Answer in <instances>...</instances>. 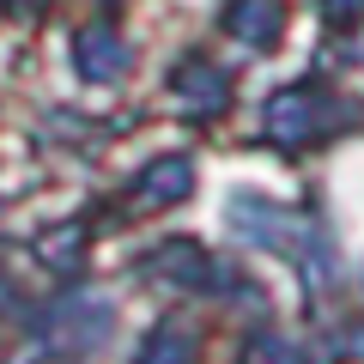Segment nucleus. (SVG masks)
Segmentation results:
<instances>
[{
    "label": "nucleus",
    "instance_id": "9b49d317",
    "mask_svg": "<svg viewBox=\"0 0 364 364\" xmlns=\"http://www.w3.org/2000/svg\"><path fill=\"white\" fill-rule=\"evenodd\" d=\"M6 6H13V0H6Z\"/></svg>",
    "mask_w": 364,
    "mask_h": 364
},
{
    "label": "nucleus",
    "instance_id": "6e6552de",
    "mask_svg": "<svg viewBox=\"0 0 364 364\" xmlns=\"http://www.w3.org/2000/svg\"><path fill=\"white\" fill-rule=\"evenodd\" d=\"M243 364H298V346L286 334H255L243 346Z\"/></svg>",
    "mask_w": 364,
    "mask_h": 364
},
{
    "label": "nucleus",
    "instance_id": "7ed1b4c3",
    "mask_svg": "<svg viewBox=\"0 0 364 364\" xmlns=\"http://www.w3.org/2000/svg\"><path fill=\"white\" fill-rule=\"evenodd\" d=\"M170 85H176L182 104H195V116H219L225 97H231V85H225V73L213 61H182L176 73H170Z\"/></svg>",
    "mask_w": 364,
    "mask_h": 364
},
{
    "label": "nucleus",
    "instance_id": "20e7f679",
    "mask_svg": "<svg viewBox=\"0 0 364 364\" xmlns=\"http://www.w3.org/2000/svg\"><path fill=\"white\" fill-rule=\"evenodd\" d=\"M188 188H195V164H188V158H158V164H146V176H140V200L146 207L182 200Z\"/></svg>",
    "mask_w": 364,
    "mask_h": 364
},
{
    "label": "nucleus",
    "instance_id": "0eeeda50",
    "mask_svg": "<svg viewBox=\"0 0 364 364\" xmlns=\"http://www.w3.org/2000/svg\"><path fill=\"white\" fill-rule=\"evenodd\" d=\"M140 364H195V328L188 322H158L146 340Z\"/></svg>",
    "mask_w": 364,
    "mask_h": 364
},
{
    "label": "nucleus",
    "instance_id": "39448f33",
    "mask_svg": "<svg viewBox=\"0 0 364 364\" xmlns=\"http://www.w3.org/2000/svg\"><path fill=\"white\" fill-rule=\"evenodd\" d=\"M231 31L249 49H273L279 43V0H237L231 6Z\"/></svg>",
    "mask_w": 364,
    "mask_h": 364
},
{
    "label": "nucleus",
    "instance_id": "9d476101",
    "mask_svg": "<svg viewBox=\"0 0 364 364\" xmlns=\"http://www.w3.org/2000/svg\"><path fill=\"white\" fill-rule=\"evenodd\" d=\"M43 249H55V255H61L55 267H73V255H79V231H61L55 243H43Z\"/></svg>",
    "mask_w": 364,
    "mask_h": 364
},
{
    "label": "nucleus",
    "instance_id": "423d86ee",
    "mask_svg": "<svg viewBox=\"0 0 364 364\" xmlns=\"http://www.w3.org/2000/svg\"><path fill=\"white\" fill-rule=\"evenodd\" d=\"M152 273L158 279H176V286H213V261L195 243H164L152 255Z\"/></svg>",
    "mask_w": 364,
    "mask_h": 364
},
{
    "label": "nucleus",
    "instance_id": "f03ea898",
    "mask_svg": "<svg viewBox=\"0 0 364 364\" xmlns=\"http://www.w3.org/2000/svg\"><path fill=\"white\" fill-rule=\"evenodd\" d=\"M73 61H79L85 79H122L128 73V43H122L109 25H85L73 37Z\"/></svg>",
    "mask_w": 364,
    "mask_h": 364
},
{
    "label": "nucleus",
    "instance_id": "1a4fd4ad",
    "mask_svg": "<svg viewBox=\"0 0 364 364\" xmlns=\"http://www.w3.org/2000/svg\"><path fill=\"white\" fill-rule=\"evenodd\" d=\"M322 13L334 18V25H358V18H364V0H322Z\"/></svg>",
    "mask_w": 364,
    "mask_h": 364
},
{
    "label": "nucleus",
    "instance_id": "f257e3e1",
    "mask_svg": "<svg viewBox=\"0 0 364 364\" xmlns=\"http://www.w3.org/2000/svg\"><path fill=\"white\" fill-rule=\"evenodd\" d=\"M328 116H334V109H328V97L316 85H291V91H279L267 104V134L279 146H304L310 134L328 128Z\"/></svg>",
    "mask_w": 364,
    "mask_h": 364
}]
</instances>
